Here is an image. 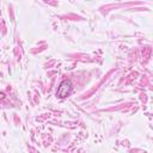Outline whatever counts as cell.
<instances>
[{"mask_svg": "<svg viewBox=\"0 0 153 153\" xmlns=\"http://www.w3.org/2000/svg\"><path fill=\"white\" fill-rule=\"evenodd\" d=\"M73 91V85L69 80H63L61 81V84L58 87V91H56V96L59 98H66L68 97Z\"/></svg>", "mask_w": 153, "mask_h": 153, "instance_id": "1", "label": "cell"}]
</instances>
